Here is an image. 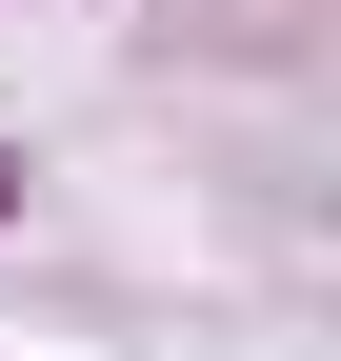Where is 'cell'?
Masks as SVG:
<instances>
[{
  "label": "cell",
  "instance_id": "cell-1",
  "mask_svg": "<svg viewBox=\"0 0 341 361\" xmlns=\"http://www.w3.org/2000/svg\"><path fill=\"white\" fill-rule=\"evenodd\" d=\"M0 221H20V141H0Z\"/></svg>",
  "mask_w": 341,
  "mask_h": 361
}]
</instances>
